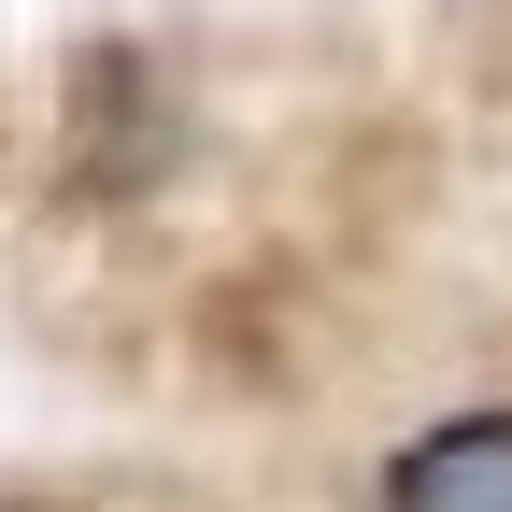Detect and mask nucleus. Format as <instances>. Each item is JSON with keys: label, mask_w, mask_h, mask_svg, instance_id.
Listing matches in <instances>:
<instances>
[{"label": "nucleus", "mask_w": 512, "mask_h": 512, "mask_svg": "<svg viewBox=\"0 0 512 512\" xmlns=\"http://www.w3.org/2000/svg\"><path fill=\"white\" fill-rule=\"evenodd\" d=\"M370 512H512V399H456V413L399 427Z\"/></svg>", "instance_id": "obj_1"}]
</instances>
